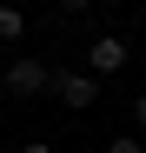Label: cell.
Here are the masks:
<instances>
[{"label":"cell","instance_id":"obj_1","mask_svg":"<svg viewBox=\"0 0 146 153\" xmlns=\"http://www.w3.org/2000/svg\"><path fill=\"white\" fill-rule=\"evenodd\" d=\"M0 87H7V100H40V93H53V67L33 60V53H20L0 67Z\"/></svg>","mask_w":146,"mask_h":153},{"label":"cell","instance_id":"obj_2","mask_svg":"<svg viewBox=\"0 0 146 153\" xmlns=\"http://www.w3.org/2000/svg\"><path fill=\"white\" fill-rule=\"evenodd\" d=\"M53 100L73 107V113H86L93 100H100V80H93L86 67H53Z\"/></svg>","mask_w":146,"mask_h":153},{"label":"cell","instance_id":"obj_3","mask_svg":"<svg viewBox=\"0 0 146 153\" xmlns=\"http://www.w3.org/2000/svg\"><path fill=\"white\" fill-rule=\"evenodd\" d=\"M119 67H126V40H119V33H100L86 47V73H93V80H106V73H119Z\"/></svg>","mask_w":146,"mask_h":153},{"label":"cell","instance_id":"obj_4","mask_svg":"<svg viewBox=\"0 0 146 153\" xmlns=\"http://www.w3.org/2000/svg\"><path fill=\"white\" fill-rule=\"evenodd\" d=\"M20 33H27V13H20L13 0H0V47H13Z\"/></svg>","mask_w":146,"mask_h":153},{"label":"cell","instance_id":"obj_5","mask_svg":"<svg viewBox=\"0 0 146 153\" xmlns=\"http://www.w3.org/2000/svg\"><path fill=\"white\" fill-rule=\"evenodd\" d=\"M106 153H139V140H133V133H113V140H106Z\"/></svg>","mask_w":146,"mask_h":153},{"label":"cell","instance_id":"obj_6","mask_svg":"<svg viewBox=\"0 0 146 153\" xmlns=\"http://www.w3.org/2000/svg\"><path fill=\"white\" fill-rule=\"evenodd\" d=\"M133 120H139V126H146V87H139V93H133Z\"/></svg>","mask_w":146,"mask_h":153},{"label":"cell","instance_id":"obj_7","mask_svg":"<svg viewBox=\"0 0 146 153\" xmlns=\"http://www.w3.org/2000/svg\"><path fill=\"white\" fill-rule=\"evenodd\" d=\"M20 153H53V146H46V140H27V146H20Z\"/></svg>","mask_w":146,"mask_h":153},{"label":"cell","instance_id":"obj_8","mask_svg":"<svg viewBox=\"0 0 146 153\" xmlns=\"http://www.w3.org/2000/svg\"><path fill=\"white\" fill-rule=\"evenodd\" d=\"M60 7H73V13H80V7H93V0H60Z\"/></svg>","mask_w":146,"mask_h":153},{"label":"cell","instance_id":"obj_9","mask_svg":"<svg viewBox=\"0 0 146 153\" xmlns=\"http://www.w3.org/2000/svg\"><path fill=\"white\" fill-rule=\"evenodd\" d=\"M13 7H27V0H13Z\"/></svg>","mask_w":146,"mask_h":153}]
</instances>
